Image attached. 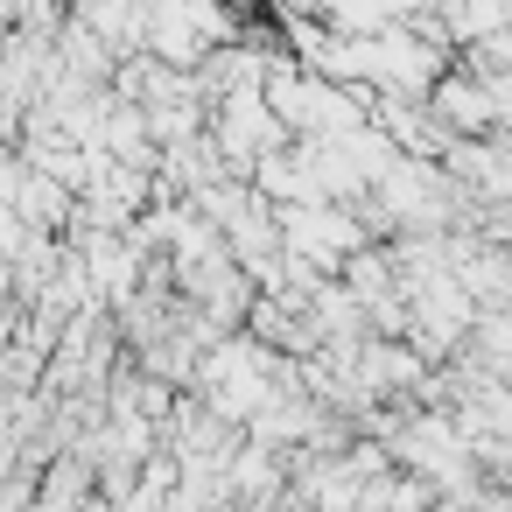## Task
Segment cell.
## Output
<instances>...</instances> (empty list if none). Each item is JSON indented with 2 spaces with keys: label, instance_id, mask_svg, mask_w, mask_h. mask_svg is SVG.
I'll return each mask as SVG.
<instances>
[{
  "label": "cell",
  "instance_id": "obj_1",
  "mask_svg": "<svg viewBox=\"0 0 512 512\" xmlns=\"http://www.w3.org/2000/svg\"><path fill=\"white\" fill-rule=\"evenodd\" d=\"M498 22H505V0H449V29L456 36H484L491 43Z\"/></svg>",
  "mask_w": 512,
  "mask_h": 512
}]
</instances>
